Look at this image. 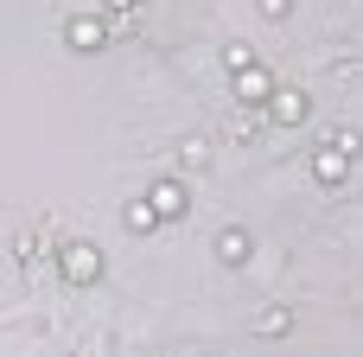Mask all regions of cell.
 <instances>
[{"label": "cell", "instance_id": "277c9868", "mask_svg": "<svg viewBox=\"0 0 363 357\" xmlns=\"http://www.w3.org/2000/svg\"><path fill=\"white\" fill-rule=\"evenodd\" d=\"M268 115H274L281 128H300V121L313 115V96H306L300 83H274V96H268Z\"/></svg>", "mask_w": 363, "mask_h": 357}, {"label": "cell", "instance_id": "3957f363", "mask_svg": "<svg viewBox=\"0 0 363 357\" xmlns=\"http://www.w3.org/2000/svg\"><path fill=\"white\" fill-rule=\"evenodd\" d=\"M274 83H281V77H274L268 64H249V70H236V83H230V89H236V102H242V109H268Z\"/></svg>", "mask_w": 363, "mask_h": 357}, {"label": "cell", "instance_id": "ba28073f", "mask_svg": "<svg viewBox=\"0 0 363 357\" xmlns=\"http://www.w3.org/2000/svg\"><path fill=\"white\" fill-rule=\"evenodd\" d=\"M121 224H128L134 236H153V230H160V217H153L147 198H128V204H121Z\"/></svg>", "mask_w": 363, "mask_h": 357}, {"label": "cell", "instance_id": "5b68a950", "mask_svg": "<svg viewBox=\"0 0 363 357\" xmlns=\"http://www.w3.org/2000/svg\"><path fill=\"white\" fill-rule=\"evenodd\" d=\"M147 204H153L160 224H172V217L191 211V192H185V179H153V185H147Z\"/></svg>", "mask_w": 363, "mask_h": 357}, {"label": "cell", "instance_id": "6da1fadb", "mask_svg": "<svg viewBox=\"0 0 363 357\" xmlns=\"http://www.w3.org/2000/svg\"><path fill=\"white\" fill-rule=\"evenodd\" d=\"M57 268H64V281H77V287H96V281H102V249L77 236V243H64V249H57Z\"/></svg>", "mask_w": 363, "mask_h": 357}, {"label": "cell", "instance_id": "8fae6325", "mask_svg": "<svg viewBox=\"0 0 363 357\" xmlns=\"http://www.w3.org/2000/svg\"><path fill=\"white\" fill-rule=\"evenodd\" d=\"M249 64H255V51H249L242 38H230V45H223V70L236 77V70H249Z\"/></svg>", "mask_w": 363, "mask_h": 357}, {"label": "cell", "instance_id": "4fadbf2b", "mask_svg": "<svg viewBox=\"0 0 363 357\" xmlns=\"http://www.w3.org/2000/svg\"><path fill=\"white\" fill-rule=\"evenodd\" d=\"M255 13H262V19H287V13H294V0H255Z\"/></svg>", "mask_w": 363, "mask_h": 357}, {"label": "cell", "instance_id": "7c38bea8", "mask_svg": "<svg viewBox=\"0 0 363 357\" xmlns=\"http://www.w3.org/2000/svg\"><path fill=\"white\" fill-rule=\"evenodd\" d=\"M325 147H338V153H351V160H357V128H338V134H332Z\"/></svg>", "mask_w": 363, "mask_h": 357}, {"label": "cell", "instance_id": "8992f818", "mask_svg": "<svg viewBox=\"0 0 363 357\" xmlns=\"http://www.w3.org/2000/svg\"><path fill=\"white\" fill-rule=\"evenodd\" d=\"M313 179H319V185H351V179H357V160L338 153V147H319V153H313Z\"/></svg>", "mask_w": 363, "mask_h": 357}, {"label": "cell", "instance_id": "52a82bcc", "mask_svg": "<svg viewBox=\"0 0 363 357\" xmlns=\"http://www.w3.org/2000/svg\"><path fill=\"white\" fill-rule=\"evenodd\" d=\"M211 249H217V262H223V268H242V262L255 256V236H249V230H236V224H223Z\"/></svg>", "mask_w": 363, "mask_h": 357}, {"label": "cell", "instance_id": "5bb4252c", "mask_svg": "<svg viewBox=\"0 0 363 357\" xmlns=\"http://www.w3.org/2000/svg\"><path fill=\"white\" fill-rule=\"evenodd\" d=\"M140 0H102V19H121V13H134Z\"/></svg>", "mask_w": 363, "mask_h": 357}, {"label": "cell", "instance_id": "30bf717a", "mask_svg": "<svg viewBox=\"0 0 363 357\" xmlns=\"http://www.w3.org/2000/svg\"><path fill=\"white\" fill-rule=\"evenodd\" d=\"M179 160H185V166H211V141H204V134H185V141H179Z\"/></svg>", "mask_w": 363, "mask_h": 357}, {"label": "cell", "instance_id": "9c48e42d", "mask_svg": "<svg viewBox=\"0 0 363 357\" xmlns=\"http://www.w3.org/2000/svg\"><path fill=\"white\" fill-rule=\"evenodd\" d=\"M287 332H294V313H287V307H268V313L255 319V339H287Z\"/></svg>", "mask_w": 363, "mask_h": 357}, {"label": "cell", "instance_id": "7a4b0ae2", "mask_svg": "<svg viewBox=\"0 0 363 357\" xmlns=\"http://www.w3.org/2000/svg\"><path fill=\"white\" fill-rule=\"evenodd\" d=\"M115 38V19H102V13H70L64 19V45L70 51H102Z\"/></svg>", "mask_w": 363, "mask_h": 357}]
</instances>
